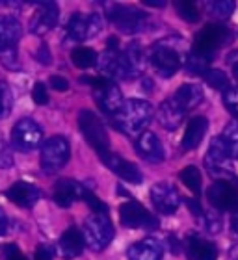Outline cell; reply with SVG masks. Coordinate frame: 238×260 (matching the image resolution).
I'll use <instances>...</instances> for the list:
<instances>
[{
  "label": "cell",
  "mask_w": 238,
  "mask_h": 260,
  "mask_svg": "<svg viewBox=\"0 0 238 260\" xmlns=\"http://www.w3.org/2000/svg\"><path fill=\"white\" fill-rule=\"evenodd\" d=\"M143 60L145 52L140 43H130L127 49L106 50L97 60L99 69L108 80H130L143 71Z\"/></svg>",
  "instance_id": "1"
},
{
  "label": "cell",
  "mask_w": 238,
  "mask_h": 260,
  "mask_svg": "<svg viewBox=\"0 0 238 260\" xmlns=\"http://www.w3.org/2000/svg\"><path fill=\"white\" fill-rule=\"evenodd\" d=\"M110 117H112V125L119 132H123L129 138H138L141 132H145L147 126L151 125L153 117H155V108L147 101L129 99Z\"/></svg>",
  "instance_id": "2"
},
{
  "label": "cell",
  "mask_w": 238,
  "mask_h": 260,
  "mask_svg": "<svg viewBox=\"0 0 238 260\" xmlns=\"http://www.w3.org/2000/svg\"><path fill=\"white\" fill-rule=\"evenodd\" d=\"M149 61L158 76L171 78L183 65V54L177 45H173V39H162L153 45L149 52Z\"/></svg>",
  "instance_id": "3"
},
{
  "label": "cell",
  "mask_w": 238,
  "mask_h": 260,
  "mask_svg": "<svg viewBox=\"0 0 238 260\" xmlns=\"http://www.w3.org/2000/svg\"><path fill=\"white\" fill-rule=\"evenodd\" d=\"M82 240L92 251H103L114 240V225L110 221L108 214L93 212L82 227Z\"/></svg>",
  "instance_id": "4"
},
{
  "label": "cell",
  "mask_w": 238,
  "mask_h": 260,
  "mask_svg": "<svg viewBox=\"0 0 238 260\" xmlns=\"http://www.w3.org/2000/svg\"><path fill=\"white\" fill-rule=\"evenodd\" d=\"M231 39H233V34H231V30H229L227 26L211 22V24H205L203 30H199V32L195 34L194 50L212 58V56L216 54L222 47H225Z\"/></svg>",
  "instance_id": "5"
},
{
  "label": "cell",
  "mask_w": 238,
  "mask_h": 260,
  "mask_svg": "<svg viewBox=\"0 0 238 260\" xmlns=\"http://www.w3.org/2000/svg\"><path fill=\"white\" fill-rule=\"evenodd\" d=\"M78 128L99 156H103L110 151V138L106 134V128L93 112L82 110L78 114Z\"/></svg>",
  "instance_id": "6"
},
{
  "label": "cell",
  "mask_w": 238,
  "mask_h": 260,
  "mask_svg": "<svg viewBox=\"0 0 238 260\" xmlns=\"http://www.w3.org/2000/svg\"><path fill=\"white\" fill-rule=\"evenodd\" d=\"M108 19L123 34L143 32L147 28V21H149L147 13L140 11L134 6H123V4L108 6Z\"/></svg>",
  "instance_id": "7"
},
{
  "label": "cell",
  "mask_w": 238,
  "mask_h": 260,
  "mask_svg": "<svg viewBox=\"0 0 238 260\" xmlns=\"http://www.w3.org/2000/svg\"><path fill=\"white\" fill-rule=\"evenodd\" d=\"M71 147L64 136H52L41 147V168L45 173H56L69 162Z\"/></svg>",
  "instance_id": "8"
},
{
  "label": "cell",
  "mask_w": 238,
  "mask_h": 260,
  "mask_svg": "<svg viewBox=\"0 0 238 260\" xmlns=\"http://www.w3.org/2000/svg\"><path fill=\"white\" fill-rule=\"evenodd\" d=\"M103 30V19L97 13H73L65 24V34L71 41H87Z\"/></svg>",
  "instance_id": "9"
},
{
  "label": "cell",
  "mask_w": 238,
  "mask_h": 260,
  "mask_svg": "<svg viewBox=\"0 0 238 260\" xmlns=\"http://www.w3.org/2000/svg\"><path fill=\"white\" fill-rule=\"evenodd\" d=\"M41 140H43V130L30 117L19 119L11 128V145L15 147L17 151H34V149H38Z\"/></svg>",
  "instance_id": "10"
},
{
  "label": "cell",
  "mask_w": 238,
  "mask_h": 260,
  "mask_svg": "<svg viewBox=\"0 0 238 260\" xmlns=\"http://www.w3.org/2000/svg\"><path fill=\"white\" fill-rule=\"evenodd\" d=\"M119 219L127 229H158V219L138 201L119 206Z\"/></svg>",
  "instance_id": "11"
},
{
  "label": "cell",
  "mask_w": 238,
  "mask_h": 260,
  "mask_svg": "<svg viewBox=\"0 0 238 260\" xmlns=\"http://www.w3.org/2000/svg\"><path fill=\"white\" fill-rule=\"evenodd\" d=\"M206 199L216 210H238V188L227 180H216L209 186Z\"/></svg>",
  "instance_id": "12"
},
{
  "label": "cell",
  "mask_w": 238,
  "mask_h": 260,
  "mask_svg": "<svg viewBox=\"0 0 238 260\" xmlns=\"http://www.w3.org/2000/svg\"><path fill=\"white\" fill-rule=\"evenodd\" d=\"M58 17L60 10L54 2H39L36 6V11L30 17L28 30L34 36H45V34H49L58 24Z\"/></svg>",
  "instance_id": "13"
},
{
  "label": "cell",
  "mask_w": 238,
  "mask_h": 260,
  "mask_svg": "<svg viewBox=\"0 0 238 260\" xmlns=\"http://www.w3.org/2000/svg\"><path fill=\"white\" fill-rule=\"evenodd\" d=\"M93 99H95V103L99 104V108L108 115H114L125 103L121 89H119L112 80H108V78H104V80L93 89Z\"/></svg>",
  "instance_id": "14"
},
{
  "label": "cell",
  "mask_w": 238,
  "mask_h": 260,
  "mask_svg": "<svg viewBox=\"0 0 238 260\" xmlns=\"http://www.w3.org/2000/svg\"><path fill=\"white\" fill-rule=\"evenodd\" d=\"M151 201H153V206L157 208V212H160L164 216L175 214L178 205H181L178 191L175 190V186L168 184V182H158V184L153 186Z\"/></svg>",
  "instance_id": "15"
},
{
  "label": "cell",
  "mask_w": 238,
  "mask_h": 260,
  "mask_svg": "<svg viewBox=\"0 0 238 260\" xmlns=\"http://www.w3.org/2000/svg\"><path fill=\"white\" fill-rule=\"evenodd\" d=\"M101 160H103V164L106 168L112 169L117 177H121V179L130 182V184H141V182H143V175H141V171L138 169V166L129 162V160H125L123 156H119L115 152L108 151L106 154L101 156Z\"/></svg>",
  "instance_id": "16"
},
{
  "label": "cell",
  "mask_w": 238,
  "mask_h": 260,
  "mask_svg": "<svg viewBox=\"0 0 238 260\" xmlns=\"http://www.w3.org/2000/svg\"><path fill=\"white\" fill-rule=\"evenodd\" d=\"M136 152L141 160L149 164H160L164 160V145L160 138L153 132H141L134 141Z\"/></svg>",
  "instance_id": "17"
},
{
  "label": "cell",
  "mask_w": 238,
  "mask_h": 260,
  "mask_svg": "<svg viewBox=\"0 0 238 260\" xmlns=\"http://www.w3.org/2000/svg\"><path fill=\"white\" fill-rule=\"evenodd\" d=\"M6 197L11 203H15L17 206H21V208H32L41 199V190H39L38 186L21 180V182H15V184H11L8 188Z\"/></svg>",
  "instance_id": "18"
},
{
  "label": "cell",
  "mask_w": 238,
  "mask_h": 260,
  "mask_svg": "<svg viewBox=\"0 0 238 260\" xmlns=\"http://www.w3.org/2000/svg\"><path fill=\"white\" fill-rule=\"evenodd\" d=\"M169 99L186 115L188 112H192V110L197 108L201 104V101H203V89L197 84H183Z\"/></svg>",
  "instance_id": "19"
},
{
  "label": "cell",
  "mask_w": 238,
  "mask_h": 260,
  "mask_svg": "<svg viewBox=\"0 0 238 260\" xmlns=\"http://www.w3.org/2000/svg\"><path fill=\"white\" fill-rule=\"evenodd\" d=\"M129 260H162L164 245L157 238H143L127 249Z\"/></svg>",
  "instance_id": "20"
},
{
  "label": "cell",
  "mask_w": 238,
  "mask_h": 260,
  "mask_svg": "<svg viewBox=\"0 0 238 260\" xmlns=\"http://www.w3.org/2000/svg\"><path fill=\"white\" fill-rule=\"evenodd\" d=\"M184 245L188 260H218V247L211 240H203L197 234H190Z\"/></svg>",
  "instance_id": "21"
},
{
  "label": "cell",
  "mask_w": 238,
  "mask_h": 260,
  "mask_svg": "<svg viewBox=\"0 0 238 260\" xmlns=\"http://www.w3.org/2000/svg\"><path fill=\"white\" fill-rule=\"evenodd\" d=\"M84 186L76 180L71 179H62L56 182L54 186V201L58 203L60 206H71L75 201H82V193H84Z\"/></svg>",
  "instance_id": "22"
},
{
  "label": "cell",
  "mask_w": 238,
  "mask_h": 260,
  "mask_svg": "<svg viewBox=\"0 0 238 260\" xmlns=\"http://www.w3.org/2000/svg\"><path fill=\"white\" fill-rule=\"evenodd\" d=\"M206 130H209V121L203 115H197L194 119H190L188 126H186V132H184L183 140H181V147L183 151H194L197 149L203 138H205Z\"/></svg>",
  "instance_id": "23"
},
{
  "label": "cell",
  "mask_w": 238,
  "mask_h": 260,
  "mask_svg": "<svg viewBox=\"0 0 238 260\" xmlns=\"http://www.w3.org/2000/svg\"><path fill=\"white\" fill-rule=\"evenodd\" d=\"M82 249H84V240H82V233L76 227H69L58 242V251L64 258H76L80 256Z\"/></svg>",
  "instance_id": "24"
},
{
  "label": "cell",
  "mask_w": 238,
  "mask_h": 260,
  "mask_svg": "<svg viewBox=\"0 0 238 260\" xmlns=\"http://www.w3.org/2000/svg\"><path fill=\"white\" fill-rule=\"evenodd\" d=\"M22 36V26L21 22L17 21L15 17H0V52L8 49H13L17 41Z\"/></svg>",
  "instance_id": "25"
},
{
  "label": "cell",
  "mask_w": 238,
  "mask_h": 260,
  "mask_svg": "<svg viewBox=\"0 0 238 260\" xmlns=\"http://www.w3.org/2000/svg\"><path fill=\"white\" fill-rule=\"evenodd\" d=\"M157 119L158 123L164 126L166 130H175L183 125L184 114L171 103V99H166L157 110Z\"/></svg>",
  "instance_id": "26"
},
{
  "label": "cell",
  "mask_w": 238,
  "mask_h": 260,
  "mask_svg": "<svg viewBox=\"0 0 238 260\" xmlns=\"http://www.w3.org/2000/svg\"><path fill=\"white\" fill-rule=\"evenodd\" d=\"M229 160V152H227V147L223 143L222 138H214L211 141V147H209V152H206V158H205V164L209 169H222L223 164Z\"/></svg>",
  "instance_id": "27"
},
{
  "label": "cell",
  "mask_w": 238,
  "mask_h": 260,
  "mask_svg": "<svg viewBox=\"0 0 238 260\" xmlns=\"http://www.w3.org/2000/svg\"><path fill=\"white\" fill-rule=\"evenodd\" d=\"M212 58L209 56L201 54L197 50H190L188 56H186V60H184V69L188 71L190 75H195V76H201L205 75L206 71H209V63H211Z\"/></svg>",
  "instance_id": "28"
},
{
  "label": "cell",
  "mask_w": 238,
  "mask_h": 260,
  "mask_svg": "<svg viewBox=\"0 0 238 260\" xmlns=\"http://www.w3.org/2000/svg\"><path fill=\"white\" fill-rule=\"evenodd\" d=\"M97 60H99L97 52L93 49H90V47H76L71 52V61L78 69H90V67H93V65L97 63Z\"/></svg>",
  "instance_id": "29"
},
{
  "label": "cell",
  "mask_w": 238,
  "mask_h": 260,
  "mask_svg": "<svg viewBox=\"0 0 238 260\" xmlns=\"http://www.w3.org/2000/svg\"><path fill=\"white\" fill-rule=\"evenodd\" d=\"M220 138H222L225 147H227L229 158L238 160V119L233 121V123H229Z\"/></svg>",
  "instance_id": "30"
},
{
  "label": "cell",
  "mask_w": 238,
  "mask_h": 260,
  "mask_svg": "<svg viewBox=\"0 0 238 260\" xmlns=\"http://www.w3.org/2000/svg\"><path fill=\"white\" fill-rule=\"evenodd\" d=\"M178 179L192 193H201V171L195 166L184 168L178 175Z\"/></svg>",
  "instance_id": "31"
},
{
  "label": "cell",
  "mask_w": 238,
  "mask_h": 260,
  "mask_svg": "<svg viewBox=\"0 0 238 260\" xmlns=\"http://www.w3.org/2000/svg\"><path fill=\"white\" fill-rule=\"evenodd\" d=\"M206 10L211 11V15H214L216 19L225 21L233 15L234 2L233 0H212V2H206Z\"/></svg>",
  "instance_id": "32"
},
{
  "label": "cell",
  "mask_w": 238,
  "mask_h": 260,
  "mask_svg": "<svg viewBox=\"0 0 238 260\" xmlns=\"http://www.w3.org/2000/svg\"><path fill=\"white\" fill-rule=\"evenodd\" d=\"M203 78H205V82L212 87V89L225 91V89L231 87L229 86V76L220 69H209L205 75H203Z\"/></svg>",
  "instance_id": "33"
},
{
  "label": "cell",
  "mask_w": 238,
  "mask_h": 260,
  "mask_svg": "<svg viewBox=\"0 0 238 260\" xmlns=\"http://www.w3.org/2000/svg\"><path fill=\"white\" fill-rule=\"evenodd\" d=\"M175 10L181 15V19L186 22H197L201 19L199 8L194 4V2H188V0H183V2H175Z\"/></svg>",
  "instance_id": "34"
},
{
  "label": "cell",
  "mask_w": 238,
  "mask_h": 260,
  "mask_svg": "<svg viewBox=\"0 0 238 260\" xmlns=\"http://www.w3.org/2000/svg\"><path fill=\"white\" fill-rule=\"evenodd\" d=\"M13 106V95L6 82H0V119L8 117Z\"/></svg>",
  "instance_id": "35"
},
{
  "label": "cell",
  "mask_w": 238,
  "mask_h": 260,
  "mask_svg": "<svg viewBox=\"0 0 238 260\" xmlns=\"http://www.w3.org/2000/svg\"><path fill=\"white\" fill-rule=\"evenodd\" d=\"M0 63L10 71L21 69V61H19V56H17V47L8 49V50H2V52H0Z\"/></svg>",
  "instance_id": "36"
},
{
  "label": "cell",
  "mask_w": 238,
  "mask_h": 260,
  "mask_svg": "<svg viewBox=\"0 0 238 260\" xmlns=\"http://www.w3.org/2000/svg\"><path fill=\"white\" fill-rule=\"evenodd\" d=\"M223 104L229 114L238 117V87H229L223 91Z\"/></svg>",
  "instance_id": "37"
},
{
  "label": "cell",
  "mask_w": 238,
  "mask_h": 260,
  "mask_svg": "<svg viewBox=\"0 0 238 260\" xmlns=\"http://www.w3.org/2000/svg\"><path fill=\"white\" fill-rule=\"evenodd\" d=\"M82 201H86L93 212H97V214H106V205H104L103 201L99 199L95 193H92L90 190H84V193H82Z\"/></svg>",
  "instance_id": "38"
},
{
  "label": "cell",
  "mask_w": 238,
  "mask_h": 260,
  "mask_svg": "<svg viewBox=\"0 0 238 260\" xmlns=\"http://www.w3.org/2000/svg\"><path fill=\"white\" fill-rule=\"evenodd\" d=\"M203 221H205V229L211 234H218L222 231V219H220V216H216V212L203 214Z\"/></svg>",
  "instance_id": "39"
},
{
  "label": "cell",
  "mask_w": 238,
  "mask_h": 260,
  "mask_svg": "<svg viewBox=\"0 0 238 260\" xmlns=\"http://www.w3.org/2000/svg\"><path fill=\"white\" fill-rule=\"evenodd\" d=\"M32 101L39 106H45V104H49V91H47V87L45 84L38 82V84H34L32 87Z\"/></svg>",
  "instance_id": "40"
},
{
  "label": "cell",
  "mask_w": 238,
  "mask_h": 260,
  "mask_svg": "<svg viewBox=\"0 0 238 260\" xmlns=\"http://www.w3.org/2000/svg\"><path fill=\"white\" fill-rule=\"evenodd\" d=\"M2 256L4 260H26V256L22 255L21 249L15 244H8L2 247Z\"/></svg>",
  "instance_id": "41"
},
{
  "label": "cell",
  "mask_w": 238,
  "mask_h": 260,
  "mask_svg": "<svg viewBox=\"0 0 238 260\" xmlns=\"http://www.w3.org/2000/svg\"><path fill=\"white\" fill-rule=\"evenodd\" d=\"M49 84H50V87H52V89H56V91H60V93H64V91H67V89H69V82L65 80L64 76H60V75L50 76Z\"/></svg>",
  "instance_id": "42"
},
{
  "label": "cell",
  "mask_w": 238,
  "mask_h": 260,
  "mask_svg": "<svg viewBox=\"0 0 238 260\" xmlns=\"http://www.w3.org/2000/svg\"><path fill=\"white\" fill-rule=\"evenodd\" d=\"M36 60L39 61V63H43V65H49L50 60H52V56H50L49 49L45 47V45H41L38 50H36Z\"/></svg>",
  "instance_id": "43"
},
{
  "label": "cell",
  "mask_w": 238,
  "mask_h": 260,
  "mask_svg": "<svg viewBox=\"0 0 238 260\" xmlns=\"http://www.w3.org/2000/svg\"><path fill=\"white\" fill-rule=\"evenodd\" d=\"M36 260H52V249H50L49 245H38Z\"/></svg>",
  "instance_id": "44"
},
{
  "label": "cell",
  "mask_w": 238,
  "mask_h": 260,
  "mask_svg": "<svg viewBox=\"0 0 238 260\" xmlns=\"http://www.w3.org/2000/svg\"><path fill=\"white\" fill-rule=\"evenodd\" d=\"M227 63H229V67H231V71H233L234 80L238 82V50H233V52L227 56Z\"/></svg>",
  "instance_id": "45"
},
{
  "label": "cell",
  "mask_w": 238,
  "mask_h": 260,
  "mask_svg": "<svg viewBox=\"0 0 238 260\" xmlns=\"http://www.w3.org/2000/svg\"><path fill=\"white\" fill-rule=\"evenodd\" d=\"M13 166V158L8 152V149L0 147V168H11Z\"/></svg>",
  "instance_id": "46"
},
{
  "label": "cell",
  "mask_w": 238,
  "mask_h": 260,
  "mask_svg": "<svg viewBox=\"0 0 238 260\" xmlns=\"http://www.w3.org/2000/svg\"><path fill=\"white\" fill-rule=\"evenodd\" d=\"M8 229H10V217H8V214L0 208V236H4V234L8 233Z\"/></svg>",
  "instance_id": "47"
},
{
  "label": "cell",
  "mask_w": 238,
  "mask_h": 260,
  "mask_svg": "<svg viewBox=\"0 0 238 260\" xmlns=\"http://www.w3.org/2000/svg\"><path fill=\"white\" fill-rule=\"evenodd\" d=\"M186 206H190V212H192V214H195V216H203L201 205L195 199H186Z\"/></svg>",
  "instance_id": "48"
},
{
  "label": "cell",
  "mask_w": 238,
  "mask_h": 260,
  "mask_svg": "<svg viewBox=\"0 0 238 260\" xmlns=\"http://www.w3.org/2000/svg\"><path fill=\"white\" fill-rule=\"evenodd\" d=\"M143 4L151 6V8H164L166 2H162V0H158V2H155V0H143Z\"/></svg>",
  "instance_id": "49"
},
{
  "label": "cell",
  "mask_w": 238,
  "mask_h": 260,
  "mask_svg": "<svg viewBox=\"0 0 238 260\" xmlns=\"http://www.w3.org/2000/svg\"><path fill=\"white\" fill-rule=\"evenodd\" d=\"M229 260H238V244L229 251Z\"/></svg>",
  "instance_id": "50"
},
{
  "label": "cell",
  "mask_w": 238,
  "mask_h": 260,
  "mask_svg": "<svg viewBox=\"0 0 238 260\" xmlns=\"http://www.w3.org/2000/svg\"><path fill=\"white\" fill-rule=\"evenodd\" d=\"M231 225H233V229H234V233L238 234V216H234L233 217V223H231Z\"/></svg>",
  "instance_id": "51"
}]
</instances>
